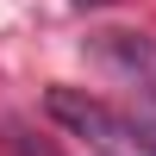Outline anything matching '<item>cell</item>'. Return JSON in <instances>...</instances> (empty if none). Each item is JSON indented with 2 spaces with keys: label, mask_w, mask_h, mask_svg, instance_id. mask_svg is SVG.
<instances>
[{
  "label": "cell",
  "mask_w": 156,
  "mask_h": 156,
  "mask_svg": "<svg viewBox=\"0 0 156 156\" xmlns=\"http://www.w3.org/2000/svg\"><path fill=\"white\" fill-rule=\"evenodd\" d=\"M44 112L62 125V131L87 137V150H100V156H156V150H150V137L137 131V119H125V112L100 106V100H94V94H81V87H50Z\"/></svg>",
  "instance_id": "1"
},
{
  "label": "cell",
  "mask_w": 156,
  "mask_h": 156,
  "mask_svg": "<svg viewBox=\"0 0 156 156\" xmlns=\"http://www.w3.org/2000/svg\"><path fill=\"white\" fill-rule=\"evenodd\" d=\"M94 56L106 62L125 87H144V100H156V44H150V37L106 31V37H94Z\"/></svg>",
  "instance_id": "2"
},
{
  "label": "cell",
  "mask_w": 156,
  "mask_h": 156,
  "mask_svg": "<svg viewBox=\"0 0 156 156\" xmlns=\"http://www.w3.org/2000/svg\"><path fill=\"white\" fill-rule=\"evenodd\" d=\"M12 156H56L50 144H37L31 131H12Z\"/></svg>",
  "instance_id": "3"
}]
</instances>
